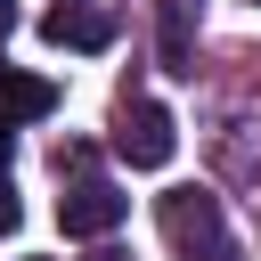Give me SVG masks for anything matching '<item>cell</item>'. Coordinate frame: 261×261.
Here are the masks:
<instances>
[{"label":"cell","instance_id":"obj_3","mask_svg":"<svg viewBox=\"0 0 261 261\" xmlns=\"http://www.w3.org/2000/svg\"><path fill=\"white\" fill-rule=\"evenodd\" d=\"M122 212H130V196H122V188H106V179H73V188L57 196L65 237H106V228H122Z\"/></svg>","mask_w":261,"mask_h":261},{"label":"cell","instance_id":"obj_2","mask_svg":"<svg viewBox=\"0 0 261 261\" xmlns=\"http://www.w3.org/2000/svg\"><path fill=\"white\" fill-rule=\"evenodd\" d=\"M114 147H122L139 171H163V163H171V147H179V130H171V114H163L155 98H130V106H122V122H114Z\"/></svg>","mask_w":261,"mask_h":261},{"label":"cell","instance_id":"obj_8","mask_svg":"<svg viewBox=\"0 0 261 261\" xmlns=\"http://www.w3.org/2000/svg\"><path fill=\"white\" fill-rule=\"evenodd\" d=\"M98 261H114V253H98Z\"/></svg>","mask_w":261,"mask_h":261},{"label":"cell","instance_id":"obj_4","mask_svg":"<svg viewBox=\"0 0 261 261\" xmlns=\"http://www.w3.org/2000/svg\"><path fill=\"white\" fill-rule=\"evenodd\" d=\"M41 41H57V49H106L114 41V16L106 8H82V0H57L41 16Z\"/></svg>","mask_w":261,"mask_h":261},{"label":"cell","instance_id":"obj_1","mask_svg":"<svg viewBox=\"0 0 261 261\" xmlns=\"http://www.w3.org/2000/svg\"><path fill=\"white\" fill-rule=\"evenodd\" d=\"M155 228H163V245L188 253V261H237V237H228V212H220L212 188H171V196H155Z\"/></svg>","mask_w":261,"mask_h":261},{"label":"cell","instance_id":"obj_7","mask_svg":"<svg viewBox=\"0 0 261 261\" xmlns=\"http://www.w3.org/2000/svg\"><path fill=\"white\" fill-rule=\"evenodd\" d=\"M0 163H8V122H0Z\"/></svg>","mask_w":261,"mask_h":261},{"label":"cell","instance_id":"obj_5","mask_svg":"<svg viewBox=\"0 0 261 261\" xmlns=\"http://www.w3.org/2000/svg\"><path fill=\"white\" fill-rule=\"evenodd\" d=\"M41 114H57V82L0 65V122H41Z\"/></svg>","mask_w":261,"mask_h":261},{"label":"cell","instance_id":"obj_6","mask_svg":"<svg viewBox=\"0 0 261 261\" xmlns=\"http://www.w3.org/2000/svg\"><path fill=\"white\" fill-rule=\"evenodd\" d=\"M16 220H24V204H16V188H8V179H0V237H8V228H16Z\"/></svg>","mask_w":261,"mask_h":261}]
</instances>
